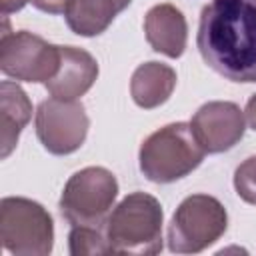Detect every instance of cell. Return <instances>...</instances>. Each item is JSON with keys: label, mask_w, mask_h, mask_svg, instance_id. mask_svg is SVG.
I'll use <instances>...</instances> for the list:
<instances>
[{"label": "cell", "mask_w": 256, "mask_h": 256, "mask_svg": "<svg viewBox=\"0 0 256 256\" xmlns=\"http://www.w3.org/2000/svg\"><path fill=\"white\" fill-rule=\"evenodd\" d=\"M196 46L232 82H256V0H210L200 12Z\"/></svg>", "instance_id": "1"}, {"label": "cell", "mask_w": 256, "mask_h": 256, "mask_svg": "<svg viewBox=\"0 0 256 256\" xmlns=\"http://www.w3.org/2000/svg\"><path fill=\"white\" fill-rule=\"evenodd\" d=\"M160 202L146 192L128 194L108 216L106 240L116 254H158L162 250Z\"/></svg>", "instance_id": "2"}, {"label": "cell", "mask_w": 256, "mask_h": 256, "mask_svg": "<svg viewBox=\"0 0 256 256\" xmlns=\"http://www.w3.org/2000/svg\"><path fill=\"white\" fill-rule=\"evenodd\" d=\"M204 148L186 122L168 124L152 132L140 146V170L156 184H170L188 176L204 160Z\"/></svg>", "instance_id": "3"}, {"label": "cell", "mask_w": 256, "mask_h": 256, "mask_svg": "<svg viewBox=\"0 0 256 256\" xmlns=\"http://www.w3.org/2000/svg\"><path fill=\"white\" fill-rule=\"evenodd\" d=\"M0 240L14 256H46L54 244V224L48 210L20 196L0 200Z\"/></svg>", "instance_id": "4"}, {"label": "cell", "mask_w": 256, "mask_h": 256, "mask_svg": "<svg viewBox=\"0 0 256 256\" xmlns=\"http://www.w3.org/2000/svg\"><path fill=\"white\" fill-rule=\"evenodd\" d=\"M228 226L226 208L208 194H192L180 202L170 226L168 248L178 254H196L212 246Z\"/></svg>", "instance_id": "5"}, {"label": "cell", "mask_w": 256, "mask_h": 256, "mask_svg": "<svg viewBox=\"0 0 256 256\" xmlns=\"http://www.w3.org/2000/svg\"><path fill=\"white\" fill-rule=\"evenodd\" d=\"M118 196L116 176L102 166L74 172L60 196V212L72 226H100Z\"/></svg>", "instance_id": "6"}, {"label": "cell", "mask_w": 256, "mask_h": 256, "mask_svg": "<svg viewBox=\"0 0 256 256\" xmlns=\"http://www.w3.org/2000/svg\"><path fill=\"white\" fill-rule=\"evenodd\" d=\"M60 66V46L44 38L20 30L10 32L4 18V32L0 40V70L22 82H48Z\"/></svg>", "instance_id": "7"}, {"label": "cell", "mask_w": 256, "mask_h": 256, "mask_svg": "<svg viewBox=\"0 0 256 256\" xmlns=\"http://www.w3.org/2000/svg\"><path fill=\"white\" fill-rule=\"evenodd\" d=\"M88 114L76 100L50 98L36 110V136L42 146L56 156L76 152L88 134Z\"/></svg>", "instance_id": "8"}, {"label": "cell", "mask_w": 256, "mask_h": 256, "mask_svg": "<svg viewBox=\"0 0 256 256\" xmlns=\"http://www.w3.org/2000/svg\"><path fill=\"white\" fill-rule=\"evenodd\" d=\"M192 132L204 152L220 154L236 146L244 136V112L234 102L214 100L202 104L192 116Z\"/></svg>", "instance_id": "9"}, {"label": "cell", "mask_w": 256, "mask_h": 256, "mask_svg": "<svg viewBox=\"0 0 256 256\" xmlns=\"http://www.w3.org/2000/svg\"><path fill=\"white\" fill-rule=\"evenodd\" d=\"M98 78L96 58L76 46H60L58 72L44 84L46 90L60 100H76L86 94Z\"/></svg>", "instance_id": "10"}, {"label": "cell", "mask_w": 256, "mask_h": 256, "mask_svg": "<svg viewBox=\"0 0 256 256\" xmlns=\"http://www.w3.org/2000/svg\"><path fill=\"white\" fill-rule=\"evenodd\" d=\"M144 32L152 50L180 58L186 50L188 24L184 14L172 4H156L144 16Z\"/></svg>", "instance_id": "11"}, {"label": "cell", "mask_w": 256, "mask_h": 256, "mask_svg": "<svg viewBox=\"0 0 256 256\" xmlns=\"http://www.w3.org/2000/svg\"><path fill=\"white\" fill-rule=\"evenodd\" d=\"M130 2L132 0H68L64 18L74 34L90 38L102 34Z\"/></svg>", "instance_id": "12"}, {"label": "cell", "mask_w": 256, "mask_h": 256, "mask_svg": "<svg viewBox=\"0 0 256 256\" xmlns=\"http://www.w3.org/2000/svg\"><path fill=\"white\" fill-rule=\"evenodd\" d=\"M174 86H176L174 68L162 62H146L134 70L130 80V94L140 108L152 110L164 104L172 96Z\"/></svg>", "instance_id": "13"}, {"label": "cell", "mask_w": 256, "mask_h": 256, "mask_svg": "<svg viewBox=\"0 0 256 256\" xmlns=\"http://www.w3.org/2000/svg\"><path fill=\"white\" fill-rule=\"evenodd\" d=\"M0 118H2V158H8L16 148L20 132L32 118V102L28 94L14 82L0 84Z\"/></svg>", "instance_id": "14"}, {"label": "cell", "mask_w": 256, "mask_h": 256, "mask_svg": "<svg viewBox=\"0 0 256 256\" xmlns=\"http://www.w3.org/2000/svg\"><path fill=\"white\" fill-rule=\"evenodd\" d=\"M68 248L72 256H90V254H108V240L100 234L96 226H72L68 236Z\"/></svg>", "instance_id": "15"}, {"label": "cell", "mask_w": 256, "mask_h": 256, "mask_svg": "<svg viewBox=\"0 0 256 256\" xmlns=\"http://www.w3.org/2000/svg\"><path fill=\"white\" fill-rule=\"evenodd\" d=\"M234 188L236 194L248 202L256 206V156L246 158L234 172Z\"/></svg>", "instance_id": "16"}, {"label": "cell", "mask_w": 256, "mask_h": 256, "mask_svg": "<svg viewBox=\"0 0 256 256\" xmlns=\"http://www.w3.org/2000/svg\"><path fill=\"white\" fill-rule=\"evenodd\" d=\"M30 2L34 8L48 14H60L66 10V4H68V0H30Z\"/></svg>", "instance_id": "17"}, {"label": "cell", "mask_w": 256, "mask_h": 256, "mask_svg": "<svg viewBox=\"0 0 256 256\" xmlns=\"http://www.w3.org/2000/svg\"><path fill=\"white\" fill-rule=\"evenodd\" d=\"M26 2H30V0H0V4H2V16H8L12 12L22 10L26 6Z\"/></svg>", "instance_id": "18"}, {"label": "cell", "mask_w": 256, "mask_h": 256, "mask_svg": "<svg viewBox=\"0 0 256 256\" xmlns=\"http://www.w3.org/2000/svg\"><path fill=\"white\" fill-rule=\"evenodd\" d=\"M246 120H248L250 128L256 130V94H254V96L248 100V104H246Z\"/></svg>", "instance_id": "19"}]
</instances>
